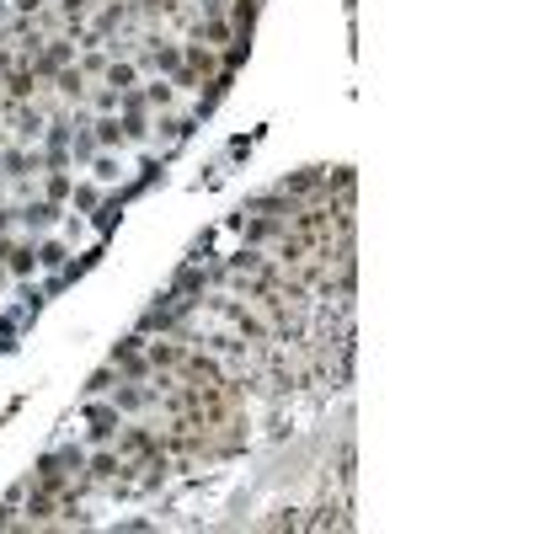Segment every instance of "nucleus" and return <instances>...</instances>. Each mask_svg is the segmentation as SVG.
I'll list each match as a JSON object with an SVG mask.
<instances>
[{
  "label": "nucleus",
  "instance_id": "f257e3e1",
  "mask_svg": "<svg viewBox=\"0 0 534 534\" xmlns=\"http://www.w3.org/2000/svg\"><path fill=\"white\" fill-rule=\"evenodd\" d=\"M64 11H70V16H75V11H85V0H64Z\"/></svg>",
  "mask_w": 534,
  "mask_h": 534
}]
</instances>
